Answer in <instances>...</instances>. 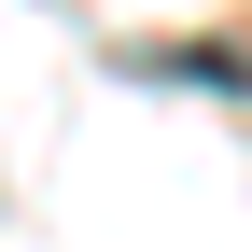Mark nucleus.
<instances>
[{
  "label": "nucleus",
  "mask_w": 252,
  "mask_h": 252,
  "mask_svg": "<svg viewBox=\"0 0 252 252\" xmlns=\"http://www.w3.org/2000/svg\"><path fill=\"white\" fill-rule=\"evenodd\" d=\"M140 70H154V84H224V98H252V56H238V42H224V56H210V42H196V56H140Z\"/></svg>",
  "instance_id": "f257e3e1"
}]
</instances>
